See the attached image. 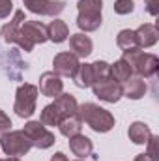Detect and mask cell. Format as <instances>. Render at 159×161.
Here are the masks:
<instances>
[{"mask_svg":"<svg viewBox=\"0 0 159 161\" xmlns=\"http://www.w3.org/2000/svg\"><path fill=\"white\" fill-rule=\"evenodd\" d=\"M122 60L127 62V66L131 68L133 73H137L139 77H144V79H150L157 73L159 68V58L152 53H144L142 49H129V51H123V56Z\"/></svg>","mask_w":159,"mask_h":161,"instance_id":"6da1fadb","label":"cell"},{"mask_svg":"<svg viewBox=\"0 0 159 161\" xmlns=\"http://www.w3.org/2000/svg\"><path fill=\"white\" fill-rule=\"evenodd\" d=\"M79 118L82 122H86L96 133H107L114 127V116L107 109H103L96 103L79 105Z\"/></svg>","mask_w":159,"mask_h":161,"instance_id":"7a4b0ae2","label":"cell"},{"mask_svg":"<svg viewBox=\"0 0 159 161\" xmlns=\"http://www.w3.org/2000/svg\"><path fill=\"white\" fill-rule=\"evenodd\" d=\"M47 40H49V34H47V26L43 23H40V21H23L15 43L25 53H30L38 43H45Z\"/></svg>","mask_w":159,"mask_h":161,"instance_id":"3957f363","label":"cell"},{"mask_svg":"<svg viewBox=\"0 0 159 161\" xmlns=\"http://www.w3.org/2000/svg\"><path fill=\"white\" fill-rule=\"evenodd\" d=\"M79 15H77V26L84 32H94L101 26V0H79L77 4Z\"/></svg>","mask_w":159,"mask_h":161,"instance_id":"277c9868","label":"cell"},{"mask_svg":"<svg viewBox=\"0 0 159 161\" xmlns=\"http://www.w3.org/2000/svg\"><path fill=\"white\" fill-rule=\"evenodd\" d=\"M38 86L36 84H30V82H25L17 88V94H15V103H13V111L17 116L21 118H30L34 113H36V101H38Z\"/></svg>","mask_w":159,"mask_h":161,"instance_id":"5b68a950","label":"cell"},{"mask_svg":"<svg viewBox=\"0 0 159 161\" xmlns=\"http://www.w3.org/2000/svg\"><path fill=\"white\" fill-rule=\"evenodd\" d=\"M0 146L4 150L6 156H13V158H19V156H25L30 152L32 148V141L28 139V135L21 129V131H8L4 135H0Z\"/></svg>","mask_w":159,"mask_h":161,"instance_id":"8992f818","label":"cell"},{"mask_svg":"<svg viewBox=\"0 0 159 161\" xmlns=\"http://www.w3.org/2000/svg\"><path fill=\"white\" fill-rule=\"evenodd\" d=\"M23 131H25V133L28 135V139L32 141V146H36V148H40V150L51 148V146L54 144V141H56L54 133H51V131L47 129V125H43L41 122H36V120L25 124Z\"/></svg>","mask_w":159,"mask_h":161,"instance_id":"52a82bcc","label":"cell"},{"mask_svg":"<svg viewBox=\"0 0 159 161\" xmlns=\"http://www.w3.org/2000/svg\"><path fill=\"white\" fill-rule=\"evenodd\" d=\"M92 90H94V96L105 103H116V101H120V97H123L122 84L116 82L114 79H111V77L99 80V82H94Z\"/></svg>","mask_w":159,"mask_h":161,"instance_id":"ba28073f","label":"cell"},{"mask_svg":"<svg viewBox=\"0 0 159 161\" xmlns=\"http://www.w3.org/2000/svg\"><path fill=\"white\" fill-rule=\"evenodd\" d=\"M80 62L79 58L73 54V53H68V51H64V53H58L56 56H54V60H52V71L56 73V75H60V77H69V79H73L75 77V73H77V69H79Z\"/></svg>","mask_w":159,"mask_h":161,"instance_id":"9c48e42d","label":"cell"},{"mask_svg":"<svg viewBox=\"0 0 159 161\" xmlns=\"http://www.w3.org/2000/svg\"><path fill=\"white\" fill-rule=\"evenodd\" d=\"M23 2L28 11L38 13V15H49V17L60 15L66 8L64 0H23Z\"/></svg>","mask_w":159,"mask_h":161,"instance_id":"30bf717a","label":"cell"},{"mask_svg":"<svg viewBox=\"0 0 159 161\" xmlns=\"http://www.w3.org/2000/svg\"><path fill=\"white\" fill-rule=\"evenodd\" d=\"M38 90L47 97H58L64 92V82L60 79V75H56L54 71H45L40 77V88Z\"/></svg>","mask_w":159,"mask_h":161,"instance_id":"8fae6325","label":"cell"},{"mask_svg":"<svg viewBox=\"0 0 159 161\" xmlns=\"http://www.w3.org/2000/svg\"><path fill=\"white\" fill-rule=\"evenodd\" d=\"M60 114V120L66 118V116H73V114H79V103L75 99V96L71 94H60L58 97H54V103H52Z\"/></svg>","mask_w":159,"mask_h":161,"instance_id":"7c38bea8","label":"cell"},{"mask_svg":"<svg viewBox=\"0 0 159 161\" xmlns=\"http://www.w3.org/2000/svg\"><path fill=\"white\" fill-rule=\"evenodd\" d=\"M137 43H139V49H148V47H154L159 40V32L156 28V25H150V23H144L140 25L137 30Z\"/></svg>","mask_w":159,"mask_h":161,"instance_id":"4fadbf2b","label":"cell"},{"mask_svg":"<svg viewBox=\"0 0 159 161\" xmlns=\"http://www.w3.org/2000/svg\"><path fill=\"white\" fill-rule=\"evenodd\" d=\"M23 21H26V19H25V11H23V9H19V11H15L13 19H11L8 25H4V26L0 28V36H2V40L6 41V43H15L17 34H19V28H21V25H23Z\"/></svg>","mask_w":159,"mask_h":161,"instance_id":"5bb4252c","label":"cell"},{"mask_svg":"<svg viewBox=\"0 0 159 161\" xmlns=\"http://www.w3.org/2000/svg\"><path fill=\"white\" fill-rule=\"evenodd\" d=\"M69 47L77 58H86L92 54L94 43L86 34H73V36H69Z\"/></svg>","mask_w":159,"mask_h":161,"instance_id":"9a60e30c","label":"cell"},{"mask_svg":"<svg viewBox=\"0 0 159 161\" xmlns=\"http://www.w3.org/2000/svg\"><path fill=\"white\" fill-rule=\"evenodd\" d=\"M69 150L73 152V156H77L79 159L82 158H88V156H92V150H94V144H92V141L86 137V135H75V137H69Z\"/></svg>","mask_w":159,"mask_h":161,"instance_id":"2e32d148","label":"cell"},{"mask_svg":"<svg viewBox=\"0 0 159 161\" xmlns=\"http://www.w3.org/2000/svg\"><path fill=\"white\" fill-rule=\"evenodd\" d=\"M122 90H123L125 97H129V99H140V97H144L148 86H146V80L142 79V77H129L123 82Z\"/></svg>","mask_w":159,"mask_h":161,"instance_id":"e0dca14e","label":"cell"},{"mask_svg":"<svg viewBox=\"0 0 159 161\" xmlns=\"http://www.w3.org/2000/svg\"><path fill=\"white\" fill-rule=\"evenodd\" d=\"M127 135H129V141H133L135 144H146L148 139L152 137V131L144 122H133L129 125Z\"/></svg>","mask_w":159,"mask_h":161,"instance_id":"ac0fdd59","label":"cell"},{"mask_svg":"<svg viewBox=\"0 0 159 161\" xmlns=\"http://www.w3.org/2000/svg\"><path fill=\"white\" fill-rule=\"evenodd\" d=\"M58 129L64 137H75L79 135L80 129H82V120L79 118V114H73V116H66L58 122Z\"/></svg>","mask_w":159,"mask_h":161,"instance_id":"d6986e66","label":"cell"},{"mask_svg":"<svg viewBox=\"0 0 159 161\" xmlns=\"http://www.w3.org/2000/svg\"><path fill=\"white\" fill-rule=\"evenodd\" d=\"M47 34H49V40L52 41V43H62V41L68 40L69 28H68V25H66L64 21L54 19V21H51V25L47 26Z\"/></svg>","mask_w":159,"mask_h":161,"instance_id":"ffe728a7","label":"cell"},{"mask_svg":"<svg viewBox=\"0 0 159 161\" xmlns=\"http://www.w3.org/2000/svg\"><path fill=\"white\" fill-rule=\"evenodd\" d=\"M75 84L79 88H90L94 84V73H92V64H80L77 73H75Z\"/></svg>","mask_w":159,"mask_h":161,"instance_id":"44dd1931","label":"cell"},{"mask_svg":"<svg viewBox=\"0 0 159 161\" xmlns=\"http://www.w3.org/2000/svg\"><path fill=\"white\" fill-rule=\"evenodd\" d=\"M116 45H118L122 51H129V49H137L139 43H137V34L135 30H120L118 36H116Z\"/></svg>","mask_w":159,"mask_h":161,"instance_id":"7402d4cb","label":"cell"},{"mask_svg":"<svg viewBox=\"0 0 159 161\" xmlns=\"http://www.w3.org/2000/svg\"><path fill=\"white\" fill-rule=\"evenodd\" d=\"M131 68L127 66L125 60H116L112 66H111V79H114L116 82H125V80L131 77Z\"/></svg>","mask_w":159,"mask_h":161,"instance_id":"603a6c76","label":"cell"},{"mask_svg":"<svg viewBox=\"0 0 159 161\" xmlns=\"http://www.w3.org/2000/svg\"><path fill=\"white\" fill-rule=\"evenodd\" d=\"M40 122L43 125H49V127L58 125L60 114H58V111H56V107L52 103H49L47 107H43V111H41V114H40Z\"/></svg>","mask_w":159,"mask_h":161,"instance_id":"cb8c5ba5","label":"cell"},{"mask_svg":"<svg viewBox=\"0 0 159 161\" xmlns=\"http://www.w3.org/2000/svg\"><path fill=\"white\" fill-rule=\"evenodd\" d=\"M92 73H94V82L109 79L111 77V64H107L103 60H97V62L92 64Z\"/></svg>","mask_w":159,"mask_h":161,"instance_id":"d4e9b609","label":"cell"},{"mask_svg":"<svg viewBox=\"0 0 159 161\" xmlns=\"http://www.w3.org/2000/svg\"><path fill=\"white\" fill-rule=\"evenodd\" d=\"M135 9V2L133 0H116L114 2V11L118 15H127Z\"/></svg>","mask_w":159,"mask_h":161,"instance_id":"484cf974","label":"cell"},{"mask_svg":"<svg viewBox=\"0 0 159 161\" xmlns=\"http://www.w3.org/2000/svg\"><path fill=\"white\" fill-rule=\"evenodd\" d=\"M157 141H159L157 137H154V135H152V137L148 139V142H146V144H148V152H146V154H148L154 161H157V158H159V154H157Z\"/></svg>","mask_w":159,"mask_h":161,"instance_id":"4316f807","label":"cell"},{"mask_svg":"<svg viewBox=\"0 0 159 161\" xmlns=\"http://www.w3.org/2000/svg\"><path fill=\"white\" fill-rule=\"evenodd\" d=\"M8 131H11V120L4 111H0V135H4Z\"/></svg>","mask_w":159,"mask_h":161,"instance_id":"83f0119b","label":"cell"},{"mask_svg":"<svg viewBox=\"0 0 159 161\" xmlns=\"http://www.w3.org/2000/svg\"><path fill=\"white\" fill-rule=\"evenodd\" d=\"M11 9H13V2L11 0H0V19L9 17Z\"/></svg>","mask_w":159,"mask_h":161,"instance_id":"f1b7e54d","label":"cell"},{"mask_svg":"<svg viewBox=\"0 0 159 161\" xmlns=\"http://www.w3.org/2000/svg\"><path fill=\"white\" fill-rule=\"evenodd\" d=\"M146 2V9L150 15H157L159 13V0H144Z\"/></svg>","mask_w":159,"mask_h":161,"instance_id":"f546056e","label":"cell"},{"mask_svg":"<svg viewBox=\"0 0 159 161\" xmlns=\"http://www.w3.org/2000/svg\"><path fill=\"white\" fill-rule=\"evenodd\" d=\"M51 161H69V159H68V156H66V154H62V152H56V154L51 158Z\"/></svg>","mask_w":159,"mask_h":161,"instance_id":"4dcf8cb0","label":"cell"},{"mask_svg":"<svg viewBox=\"0 0 159 161\" xmlns=\"http://www.w3.org/2000/svg\"><path fill=\"white\" fill-rule=\"evenodd\" d=\"M135 161H154V159H152L148 154H139V156L135 158Z\"/></svg>","mask_w":159,"mask_h":161,"instance_id":"1f68e13d","label":"cell"},{"mask_svg":"<svg viewBox=\"0 0 159 161\" xmlns=\"http://www.w3.org/2000/svg\"><path fill=\"white\" fill-rule=\"evenodd\" d=\"M6 161H21V159H19V158H13V156H8Z\"/></svg>","mask_w":159,"mask_h":161,"instance_id":"d6a6232c","label":"cell"},{"mask_svg":"<svg viewBox=\"0 0 159 161\" xmlns=\"http://www.w3.org/2000/svg\"><path fill=\"white\" fill-rule=\"evenodd\" d=\"M75 161H82V159H75Z\"/></svg>","mask_w":159,"mask_h":161,"instance_id":"836d02e7","label":"cell"},{"mask_svg":"<svg viewBox=\"0 0 159 161\" xmlns=\"http://www.w3.org/2000/svg\"><path fill=\"white\" fill-rule=\"evenodd\" d=\"M0 161H6V159H0Z\"/></svg>","mask_w":159,"mask_h":161,"instance_id":"e575fe53","label":"cell"}]
</instances>
